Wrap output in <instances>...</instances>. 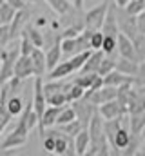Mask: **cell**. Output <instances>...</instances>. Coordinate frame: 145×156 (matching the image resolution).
<instances>
[{
  "label": "cell",
  "instance_id": "6da1fadb",
  "mask_svg": "<svg viewBox=\"0 0 145 156\" xmlns=\"http://www.w3.org/2000/svg\"><path fill=\"white\" fill-rule=\"evenodd\" d=\"M109 7H111V0H104L102 4L91 7L85 16H83V24H85V29H91V31H100L104 22H105V16L109 13Z\"/></svg>",
  "mask_w": 145,
  "mask_h": 156
},
{
  "label": "cell",
  "instance_id": "7a4b0ae2",
  "mask_svg": "<svg viewBox=\"0 0 145 156\" xmlns=\"http://www.w3.org/2000/svg\"><path fill=\"white\" fill-rule=\"evenodd\" d=\"M20 47H4L0 51V60H2V67H0V82H7L11 76H15V64L20 56Z\"/></svg>",
  "mask_w": 145,
  "mask_h": 156
},
{
  "label": "cell",
  "instance_id": "3957f363",
  "mask_svg": "<svg viewBox=\"0 0 145 156\" xmlns=\"http://www.w3.org/2000/svg\"><path fill=\"white\" fill-rule=\"evenodd\" d=\"M116 16H118V24H120V33H125L127 37L136 40V37L140 35L136 16L127 13L125 7H118V5H116Z\"/></svg>",
  "mask_w": 145,
  "mask_h": 156
},
{
  "label": "cell",
  "instance_id": "277c9868",
  "mask_svg": "<svg viewBox=\"0 0 145 156\" xmlns=\"http://www.w3.org/2000/svg\"><path fill=\"white\" fill-rule=\"evenodd\" d=\"M72 107L76 109V118L82 122L83 129H89V123H91V120H93V116H94L98 105L93 104V102L87 100V98H82V100L72 102Z\"/></svg>",
  "mask_w": 145,
  "mask_h": 156
},
{
  "label": "cell",
  "instance_id": "5b68a950",
  "mask_svg": "<svg viewBox=\"0 0 145 156\" xmlns=\"http://www.w3.org/2000/svg\"><path fill=\"white\" fill-rule=\"evenodd\" d=\"M33 107L38 113V116L42 118L45 107H47V96L44 91V78L35 76V85H33Z\"/></svg>",
  "mask_w": 145,
  "mask_h": 156
},
{
  "label": "cell",
  "instance_id": "8992f818",
  "mask_svg": "<svg viewBox=\"0 0 145 156\" xmlns=\"http://www.w3.org/2000/svg\"><path fill=\"white\" fill-rule=\"evenodd\" d=\"M118 55L120 56H125V58H131V60H138V51H136V44L131 37H127L125 33H120L118 35Z\"/></svg>",
  "mask_w": 145,
  "mask_h": 156
},
{
  "label": "cell",
  "instance_id": "52a82bcc",
  "mask_svg": "<svg viewBox=\"0 0 145 156\" xmlns=\"http://www.w3.org/2000/svg\"><path fill=\"white\" fill-rule=\"evenodd\" d=\"M15 76L22 78V80L35 76V66H33L31 55H20L18 56V60L15 64Z\"/></svg>",
  "mask_w": 145,
  "mask_h": 156
},
{
  "label": "cell",
  "instance_id": "ba28073f",
  "mask_svg": "<svg viewBox=\"0 0 145 156\" xmlns=\"http://www.w3.org/2000/svg\"><path fill=\"white\" fill-rule=\"evenodd\" d=\"M114 98H118V87H114V85H104V87H100L98 91H93L87 100H91V102L96 104V105H102V104L111 102V100H114Z\"/></svg>",
  "mask_w": 145,
  "mask_h": 156
},
{
  "label": "cell",
  "instance_id": "9c48e42d",
  "mask_svg": "<svg viewBox=\"0 0 145 156\" xmlns=\"http://www.w3.org/2000/svg\"><path fill=\"white\" fill-rule=\"evenodd\" d=\"M60 111H62V107H56V105H47V107H45L44 115L40 118V123H38V127H40V138L44 136L45 129H51L53 125H56Z\"/></svg>",
  "mask_w": 145,
  "mask_h": 156
},
{
  "label": "cell",
  "instance_id": "30bf717a",
  "mask_svg": "<svg viewBox=\"0 0 145 156\" xmlns=\"http://www.w3.org/2000/svg\"><path fill=\"white\" fill-rule=\"evenodd\" d=\"M98 111H100V115L105 118V120H116V118H122L123 115H125L122 104H120L116 98L111 100V102L102 104V105H98Z\"/></svg>",
  "mask_w": 145,
  "mask_h": 156
},
{
  "label": "cell",
  "instance_id": "8fae6325",
  "mask_svg": "<svg viewBox=\"0 0 145 156\" xmlns=\"http://www.w3.org/2000/svg\"><path fill=\"white\" fill-rule=\"evenodd\" d=\"M27 144V136L26 134H20L16 133L15 129L9 133V134H4L2 142H0V151H7V149H13V147H22Z\"/></svg>",
  "mask_w": 145,
  "mask_h": 156
},
{
  "label": "cell",
  "instance_id": "7c38bea8",
  "mask_svg": "<svg viewBox=\"0 0 145 156\" xmlns=\"http://www.w3.org/2000/svg\"><path fill=\"white\" fill-rule=\"evenodd\" d=\"M104 35H111V37H118L120 35V24H118V16H116V4H111L109 13L105 16V22L102 26Z\"/></svg>",
  "mask_w": 145,
  "mask_h": 156
},
{
  "label": "cell",
  "instance_id": "4fadbf2b",
  "mask_svg": "<svg viewBox=\"0 0 145 156\" xmlns=\"http://www.w3.org/2000/svg\"><path fill=\"white\" fill-rule=\"evenodd\" d=\"M105 56H107V55H105L104 49H94L80 71H82V73H98V69H100V66H102V62H104Z\"/></svg>",
  "mask_w": 145,
  "mask_h": 156
},
{
  "label": "cell",
  "instance_id": "5bb4252c",
  "mask_svg": "<svg viewBox=\"0 0 145 156\" xmlns=\"http://www.w3.org/2000/svg\"><path fill=\"white\" fill-rule=\"evenodd\" d=\"M104 82H105V85L120 87V85H123V83H136V76H129V75H125V73L114 69V71L109 73L107 76H104Z\"/></svg>",
  "mask_w": 145,
  "mask_h": 156
},
{
  "label": "cell",
  "instance_id": "9a60e30c",
  "mask_svg": "<svg viewBox=\"0 0 145 156\" xmlns=\"http://www.w3.org/2000/svg\"><path fill=\"white\" fill-rule=\"evenodd\" d=\"M31 58H33V66H35V76H42L45 75L47 69V56L44 55L42 47H35V51L31 53Z\"/></svg>",
  "mask_w": 145,
  "mask_h": 156
},
{
  "label": "cell",
  "instance_id": "2e32d148",
  "mask_svg": "<svg viewBox=\"0 0 145 156\" xmlns=\"http://www.w3.org/2000/svg\"><path fill=\"white\" fill-rule=\"evenodd\" d=\"M116 69L129 75V76H136L138 71H140V62L138 60H131V58H125V56H120L116 60Z\"/></svg>",
  "mask_w": 145,
  "mask_h": 156
},
{
  "label": "cell",
  "instance_id": "e0dca14e",
  "mask_svg": "<svg viewBox=\"0 0 145 156\" xmlns=\"http://www.w3.org/2000/svg\"><path fill=\"white\" fill-rule=\"evenodd\" d=\"M74 145H76V154H87L89 153V147H91L89 129H83L74 136Z\"/></svg>",
  "mask_w": 145,
  "mask_h": 156
},
{
  "label": "cell",
  "instance_id": "ac0fdd59",
  "mask_svg": "<svg viewBox=\"0 0 145 156\" xmlns=\"http://www.w3.org/2000/svg\"><path fill=\"white\" fill-rule=\"evenodd\" d=\"M26 16H27L26 9H18L16 16H15V18H13V22L9 24V29H11V40L22 37V33H24L22 26H24V22H26Z\"/></svg>",
  "mask_w": 145,
  "mask_h": 156
},
{
  "label": "cell",
  "instance_id": "d6986e66",
  "mask_svg": "<svg viewBox=\"0 0 145 156\" xmlns=\"http://www.w3.org/2000/svg\"><path fill=\"white\" fill-rule=\"evenodd\" d=\"M16 13H18V9L13 4H9L7 0H2V4H0V24H11L13 18L16 16Z\"/></svg>",
  "mask_w": 145,
  "mask_h": 156
},
{
  "label": "cell",
  "instance_id": "ffe728a7",
  "mask_svg": "<svg viewBox=\"0 0 145 156\" xmlns=\"http://www.w3.org/2000/svg\"><path fill=\"white\" fill-rule=\"evenodd\" d=\"M131 133L133 136H140L145 131V111H138L131 115Z\"/></svg>",
  "mask_w": 145,
  "mask_h": 156
},
{
  "label": "cell",
  "instance_id": "44dd1931",
  "mask_svg": "<svg viewBox=\"0 0 145 156\" xmlns=\"http://www.w3.org/2000/svg\"><path fill=\"white\" fill-rule=\"evenodd\" d=\"M85 87H82V85H78L74 80H72V83L67 87V91H65V96H67V102L72 104V102H76V100H82V98H85Z\"/></svg>",
  "mask_w": 145,
  "mask_h": 156
},
{
  "label": "cell",
  "instance_id": "7402d4cb",
  "mask_svg": "<svg viewBox=\"0 0 145 156\" xmlns=\"http://www.w3.org/2000/svg\"><path fill=\"white\" fill-rule=\"evenodd\" d=\"M58 129H60L64 134H67V136H76L80 131H83V125H82V122L76 118V120H72V122H69V123L58 125Z\"/></svg>",
  "mask_w": 145,
  "mask_h": 156
},
{
  "label": "cell",
  "instance_id": "603a6c76",
  "mask_svg": "<svg viewBox=\"0 0 145 156\" xmlns=\"http://www.w3.org/2000/svg\"><path fill=\"white\" fill-rule=\"evenodd\" d=\"M7 109L15 115V116H18V115H22L24 113V109H26V104H24V100L20 98V96H16V94H13L11 98H9V102H7Z\"/></svg>",
  "mask_w": 145,
  "mask_h": 156
},
{
  "label": "cell",
  "instance_id": "cb8c5ba5",
  "mask_svg": "<svg viewBox=\"0 0 145 156\" xmlns=\"http://www.w3.org/2000/svg\"><path fill=\"white\" fill-rule=\"evenodd\" d=\"M24 33L29 37V40L35 44L36 47H44V44H45V38H44V35L36 29L35 26H27L26 29H24Z\"/></svg>",
  "mask_w": 145,
  "mask_h": 156
},
{
  "label": "cell",
  "instance_id": "d4e9b609",
  "mask_svg": "<svg viewBox=\"0 0 145 156\" xmlns=\"http://www.w3.org/2000/svg\"><path fill=\"white\" fill-rule=\"evenodd\" d=\"M62 49L65 56H72L76 53H80V45H78V37L76 38H62Z\"/></svg>",
  "mask_w": 145,
  "mask_h": 156
},
{
  "label": "cell",
  "instance_id": "484cf974",
  "mask_svg": "<svg viewBox=\"0 0 145 156\" xmlns=\"http://www.w3.org/2000/svg\"><path fill=\"white\" fill-rule=\"evenodd\" d=\"M49 4V7L58 13V15H65L67 11H71V2L69 0H45Z\"/></svg>",
  "mask_w": 145,
  "mask_h": 156
},
{
  "label": "cell",
  "instance_id": "4316f807",
  "mask_svg": "<svg viewBox=\"0 0 145 156\" xmlns=\"http://www.w3.org/2000/svg\"><path fill=\"white\" fill-rule=\"evenodd\" d=\"M72 120H76V109H74V107H67V105H64L62 111H60V115H58V122H56V125L69 123V122H72Z\"/></svg>",
  "mask_w": 145,
  "mask_h": 156
},
{
  "label": "cell",
  "instance_id": "83f0119b",
  "mask_svg": "<svg viewBox=\"0 0 145 156\" xmlns=\"http://www.w3.org/2000/svg\"><path fill=\"white\" fill-rule=\"evenodd\" d=\"M98 78V73H82L80 76L74 78V82L78 83V85H82V87H85V89H89L93 83H94V80Z\"/></svg>",
  "mask_w": 145,
  "mask_h": 156
},
{
  "label": "cell",
  "instance_id": "f1b7e54d",
  "mask_svg": "<svg viewBox=\"0 0 145 156\" xmlns=\"http://www.w3.org/2000/svg\"><path fill=\"white\" fill-rule=\"evenodd\" d=\"M102 49L105 51V55H114L118 51V37H111V35H105L104 38V44H102Z\"/></svg>",
  "mask_w": 145,
  "mask_h": 156
},
{
  "label": "cell",
  "instance_id": "f546056e",
  "mask_svg": "<svg viewBox=\"0 0 145 156\" xmlns=\"http://www.w3.org/2000/svg\"><path fill=\"white\" fill-rule=\"evenodd\" d=\"M116 69V60L114 58H111V55H107L105 58H104V62H102V66H100V69H98V75H102V76H107L111 71H114Z\"/></svg>",
  "mask_w": 145,
  "mask_h": 156
},
{
  "label": "cell",
  "instance_id": "4dcf8cb0",
  "mask_svg": "<svg viewBox=\"0 0 145 156\" xmlns=\"http://www.w3.org/2000/svg\"><path fill=\"white\" fill-rule=\"evenodd\" d=\"M65 104H69V102H67V96H65V93H64V91H62V93H55V94H49V96H47V105L64 107Z\"/></svg>",
  "mask_w": 145,
  "mask_h": 156
},
{
  "label": "cell",
  "instance_id": "1f68e13d",
  "mask_svg": "<svg viewBox=\"0 0 145 156\" xmlns=\"http://www.w3.org/2000/svg\"><path fill=\"white\" fill-rule=\"evenodd\" d=\"M125 11L131 13V15H134V16H138L140 13L145 11V0H131V2L125 5Z\"/></svg>",
  "mask_w": 145,
  "mask_h": 156
},
{
  "label": "cell",
  "instance_id": "d6a6232c",
  "mask_svg": "<svg viewBox=\"0 0 145 156\" xmlns=\"http://www.w3.org/2000/svg\"><path fill=\"white\" fill-rule=\"evenodd\" d=\"M83 29H85V24H74V26H69L67 29H64V33L60 37L62 38H76Z\"/></svg>",
  "mask_w": 145,
  "mask_h": 156
},
{
  "label": "cell",
  "instance_id": "836d02e7",
  "mask_svg": "<svg viewBox=\"0 0 145 156\" xmlns=\"http://www.w3.org/2000/svg\"><path fill=\"white\" fill-rule=\"evenodd\" d=\"M13 118H15V115L7 109V105H0V120H2V122H0V131H2V133L5 131L7 123H9Z\"/></svg>",
  "mask_w": 145,
  "mask_h": 156
},
{
  "label": "cell",
  "instance_id": "e575fe53",
  "mask_svg": "<svg viewBox=\"0 0 145 156\" xmlns=\"http://www.w3.org/2000/svg\"><path fill=\"white\" fill-rule=\"evenodd\" d=\"M35 44L29 40V37L26 35V33H22V40H20V53L22 55H31L33 51H35Z\"/></svg>",
  "mask_w": 145,
  "mask_h": 156
},
{
  "label": "cell",
  "instance_id": "d590c367",
  "mask_svg": "<svg viewBox=\"0 0 145 156\" xmlns=\"http://www.w3.org/2000/svg\"><path fill=\"white\" fill-rule=\"evenodd\" d=\"M11 40V29H9V24H0V47H7Z\"/></svg>",
  "mask_w": 145,
  "mask_h": 156
},
{
  "label": "cell",
  "instance_id": "8d00e7d4",
  "mask_svg": "<svg viewBox=\"0 0 145 156\" xmlns=\"http://www.w3.org/2000/svg\"><path fill=\"white\" fill-rule=\"evenodd\" d=\"M11 87H9V82H2V87H0V105H7L9 98H11Z\"/></svg>",
  "mask_w": 145,
  "mask_h": 156
},
{
  "label": "cell",
  "instance_id": "74e56055",
  "mask_svg": "<svg viewBox=\"0 0 145 156\" xmlns=\"http://www.w3.org/2000/svg\"><path fill=\"white\" fill-rule=\"evenodd\" d=\"M104 38H105V35H104L102 29H100V31H94L93 37H91V49H102Z\"/></svg>",
  "mask_w": 145,
  "mask_h": 156
},
{
  "label": "cell",
  "instance_id": "f35d334b",
  "mask_svg": "<svg viewBox=\"0 0 145 156\" xmlns=\"http://www.w3.org/2000/svg\"><path fill=\"white\" fill-rule=\"evenodd\" d=\"M136 83L142 87L145 85V60L140 62V71H138V75H136Z\"/></svg>",
  "mask_w": 145,
  "mask_h": 156
},
{
  "label": "cell",
  "instance_id": "ab89813d",
  "mask_svg": "<svg viewBox=\"0 0 145 156\" xmlns=\"http://www.w3.org/2000/svg\"><path fill=\"white\" fill-rule=\"evenodd\" d=\"M136 22H138V31H140V35H145V11L136 16Z\"/></svg>",
  "mask_w": 145,
  "mask_h": 156
},
{
  "label": "cell",
  "instance_id": "60d3db41",
  "mask_svg": "<svg viewBox=\"0 0 145 156\" xmlns=\"http://www.w3.org/2000/svg\"><path fill=\"white\" fill-rule=\"evenodd\" d=\"M9 4H13L16 9H26V2L24 0H7Z\"/></svg>",
  "mask_w": 145,
  "mask_h": 156
},
{
  "label": "cell",
  "instance_id": "b9f144b4",
  "mask_svg": "<svg viewBox=\"0 0 145 156\" xmlns=\"http://www.w3.org/2000/svg\"><path fill=\"white\" fill-rule=\"evenodd\" d=\"M114 2H116V5H118V7H125L131 0H114Z\"/></svg>",
  "mask_w": 145,
  "mask_h": 156
},
{
  "label": "cell",
  "instance_id": "7bdbcfd3",
  "mask_svg": "<svg viewBox=\"0 0 145 156\" xmlns=\"http://www.w3.org/2000/svg\"><path fill=\"white\" fill-rule=\"evenodd\" d=\"M72 2H74V7H76V9H82L83 4H85V0H72Z\"/></svg>",
  "mask_w": 145,
  "mask_h": 156
},
{
  "label": "cell",
  "instance_id": "ee69618b",
  "mask_svg": "<svg viewBox=\"0 0 145 156\" xmlns=\"http://www.w3.org/2000/svg\"><path fill=\"white\" fill-rule=\"evenodd\" d=\"M45 24H47L45 16H38V20H36V26H45Z\"/></svg>",
  "mask_w": 145,
  "mask_h": 156
},
{
  "label": "cell",
  "instance_id": "f6af8a7d",
  "mask_svg": "<svg viewBox=\"0 0 145 156\" xmlns=\"http://www.w3.org/2000/svg\"><path fill=\"white\" fill-rule=\"evenodd\" d=\"M142 154H145V144H142V151H140Z\"/></svg>",
  "mask_w": 145,
  "mask_h": 156
},
{
  "label": "cell",
  "instance_id": "bcb514c9",
  "mask_svg": "<svg viewBox=\"0 0 145 156\" xmlns=\"http://www.w3.org/2000/svg\"><path fill=\"white\" fill-rule=\"evenodd\" d=\"M29 2H38V0H29Z\"/></svg>",
  "mask_w": 145,
  "mask_h": 156
}]
</instances>
